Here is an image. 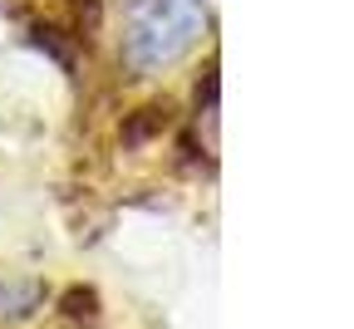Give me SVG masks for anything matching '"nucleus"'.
I'll return each instance as SVG.
<instances>
[{
	"label": "nucleus",
	"instance_id": "1",
	"mask_svg": "<svg viewBox=\"0 0 354 329\" xmlns=\"http://www.w3.org/2000/svg\"><path fill=\"white\" fill-rule=\"evenodd\" d=\"M207 35V0H133L123 25V64L158 74Z\"/></svg>",
	"mask_w": 354,
	"mask_h": 329
},
{
	"label": "nucleus",
	"instance_id": "2",
	"mask_svg": "<svg viewBox=\"0 0 354 329\" xmlns=\"http://www.w3.org/2000/svg\"><path fill=\"white\" fill-rule=\"evenodd\" d=\"M167 128V109H158V104H148V109H133L128 118H123V143L128 148H138V143H153V138Z\"/></svg>",
	"mask_w": 354,
	"mask_h": 329
}]
</instances>
